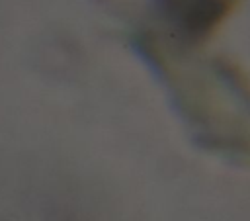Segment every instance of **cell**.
<instances>
[{"label":"cell","mask_w":250,"mask_h":221,"mask_svg":"<svg viewBox=\"0 0 250 221\" xmlns=\"http://www.w3.org/2000/svg\"><path fill=\"white\" fill-rule=\"evenodd\" d=\"M238 0H154V10L178 41L197 45L227 22Z\"/></svg>","instance_id":"1"}]
</instances>
